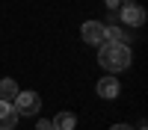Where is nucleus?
<instances>
[{
	"label": "nucleus",
	"instance_id": "nucleus-1",
	"mask_svg": "<svg viewBox=\"0 0 148 130\" xmlns=\"http://www.w3.org/2000/svg\"><path fill=\"white\" fill-rule=\"evenodd\" d=\"M130 62H133V53H130L127 42H101L98 44V65L110 74L130 68Z\"/></svg>",
	"mask_w": 148,
	"mask_h": 130
},
{
	"label": "nucleus",
	"instance_id": "nucleus-2",
	"mask_svg": "<svg viewBox=\"0 0 148 130\" xmlns=\"http://www.w3.org/2000/svg\"><path fill=\"white\" fill-rule=\"evenodd\" d=\"M12 106H15L18 115H36V112H39V106H42V98H39L36 92H18L15 101H12Z\"/></svg>",
	"mask_w": 148,
	"mask_h": 130
},
{
	"label": "nucleus",
	"instance_id": "nucleus-3",
	"mask_svg": "<svg viewBox=\"0 0 148 130\" xmlns=\"http://www.w3.org/2000/svg\"><path fill=\"white\" fill-rule=\"evenodd\" d=\"M80 35H83L86 44H101L104 42V24L101 21H86L80 27Z\"/></svg>",
	"mask_w": 148,
	"mask_h": 130
},
{
	"label": "nucleus",
	"instance_id": "nucleus-4",
	"mask_svg": "<svg viewBox=\"0 0 148 130\" xmlns=\"http://www.w3.org/2000/svg\"><path fill=\"white\" fill-rule=\"evenodd\" d=\"M121 21H125L127 27H142L145 24V9L136 6V3H125L121 6Z\"/></svg>",
	"mask_w": 148,
	"mask_h": 130
},
{
	"label": "nucleus",
	"instance_id": "nucleus-5",
	"mask_svg": "<svg viewBox=\"0 0 148 130\" xmlns=\"http://www.w3.org/2000/svg\"><path fill=\"white\" fill-rule=\"evenodd\" d=\"M18 124V112L9 101H0V130H15Z\"/></svg>",
	"mask_w": 148,
	"mask_h": 130
},
{
	"label": "nucleus",
	"instance_id": "nucleus-6",
	"mask_svg": "<svg viewBox=\"0 0 148 130\" xmlns=\"http://www.w3.org/2000/svg\"><path fill=\"white\" fill-rule=\"evenodd\" d=\"M95 89H98V95H101L104 101H113L116 95H119V80L107 74V77H101V80H98V86H95Z\"/></svg>",
	"mask_w": 148,
	"mask_h": 130
},
{
	"label": "nucleus",
	"instance_id": "nucleus-7",
	"mask_svg": "<svg viewBox=\"0 0 148 130\" xmlns=\"http://www.w3.org/2000/svg\"><path fill=\"white\" fill-rule=\"evenodd\" d=\"M53 130H74L77 127V115L74 112H56V118H51Z\"/></svg>",
	"mask_w": 148,
	"mask_h": 130
},
{
	"label": "nucleus",
	"instance_id": "nucleus-8",
	"mask_svg": "<svg viewBox=\"0 0 148 130\" xmlns=\"http://www.w3.org/2000/svg\"><path fill=\"white\" fill-rule=\"evenodd\" d=\"M21 89H18V83L15 80H12V77H3V80H0V101H15V95H18Z\"/></svg>",
	"mask_w": 148,
	"mask_h": 130
},
{
	"label": "nucleus",
	"instance_id": "nucleus-9",
	"mask_svg": "<svg viewBox=\"0 0 148 130\" xmlns=\"http://www.w3.org/2000/svg\"><path fill=\"white\" fill-rule=\"evenodd\" d=\"M104 42H127V30H121V27H104Z\"/></svg>",
	"mask_w": 148,
	"mask_h": 130
},
{
	"label": "nucleus",
	"instance_id": "nucleus-10",
	"mask_svg": "<svg viewBox=\"0 0 148 130\" xmlns=\"http://www.w3.org/2000/svg\"><path fill=\"white\" fill-rule=\"evenodd\" d=\"M36 127H39V130H53V124L47 121V118H39V121H36Z\"/></svg>",
	"mask_w": 148,
	"mask_h": 130
},
{
	"label": "nucleus",
	"instance_id": "nucleus-11",
	"mask_svg": "<svg viewBox=\"0 0 148 130\" xmlns=\"http://www.w3.org/2000/svg\"><path fill=\"white\" fill-rule=\"evenodd\" d=\"M110 130H133V127H130V124H113Z\"/></svg>",
	"mask_w": 148,
	"mask_h": 130
},
{
	"label": "nucleus",
	"instance_id": "nucleus-12",
	"mask_svg": "<svg viewBox=\"0 0 148 130\" xmlns=\"http://www.w3.org/2000/svg\"><path fill=\"white\" fill-rule=\"evenodd\" d=\"M104 3H107V9H116V6L121 3V0H104Z\"/></svg>",
	"mask_w": 148,
	"mask_h": 130
},
{
	"label": "nucleus",
	"instance_id": "nucleus-13",
	"mask_svg": "<svg viewBox=\"0 0 148 130\" xmlns=\"http://www.w3.org/2000/svg\"><path fill=\"white\" fill-rule=\"evenodd\" d=\"M121 3H136V0H121Z\"/></svg>",
	"mask_w": 148,
	"mask_h": 130
},
{
	"label": "nucleus",
	"instance_id": "nucleus-14",
	"mask_svg": "<svg viewBox=\"0 0 148 130\" xmlns=\"http://www.w3.org/2000/svg\"><path fill=\"white\" fill-rule=\"evenodd\" d=\"M139 130H145V124H139Z\"/></svg>",
	"mask_w": 148,
	"mask_h": 130
}]
</instances>
